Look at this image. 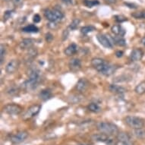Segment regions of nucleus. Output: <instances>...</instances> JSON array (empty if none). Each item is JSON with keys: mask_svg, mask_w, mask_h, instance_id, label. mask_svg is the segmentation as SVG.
<instances>
[{"mask_svg": "<svg viewBox=\"0 0 145 145\" xmlns=\"http://www.w3.org/2000/svg\"><path fill=\"white\" fill-rule=\"evenodd\" d=\"M28 137V133L26 131H22L14 134V135L12 136L11 138V141L13 144H20L23 142L24 140H26Z\"/></svg>", "mask_w": 145, "mask_h": 145, "instance_id": "1a4fd4ad", "label": "nucleus"}, {"mask_svg": "<svg viewBox=\"0 0 145 145\" xmlns=\"http://www.w3.org/2000/svg\"><path fill=\"white\" fill-rule=\"evenodd\" d=\"M143 56H144V52L140 48L134 49L131 51V55H130V58H131V61H133V62L140 61V60L142 59Z\"/></svg>", "mask_w": 145, "mask_h": 145, "instance_id": "ddd939ff", "label": "nucleus"}, {"mask_svg": "<svg viewBox=\"0 0 145 145\" xmlns=\"http://www.w3.org/2000/svg\"><path fill=\"white\" fill-rule=\"evenodd\" d=\"M19 67V61L17 59H12L8 62L5 66V71L8 74H13L18 70Z\"/></svg>", "mask_w": 145, "mask_h": 145, "instance_id": "9d476101", "label": "nucleus"}, {"mask_svg": "<svg viewBox=\"0 0 145 145\" xmlns=\"http://www.w3.org/2000/svg\"><path fill=\"white\" fill-rule=\"evenodd\" d=\"M62 1L65 4H66L68 5H72L73 4V0H62Z\"/></svg>", "mask_w": 145, "mask_h": 145, "instance_id": "c03bdc74", "label": "nucleus"}, {"mask_svg": "<svg viewBox=\"0 0 145 145\" xmlns=\"http://www.w3.org/2000/svg\"><path fill=\"white\" fill-rule=\"evenodd\" d=\"M125 5L126 6H128V7L131 8H136L138 7L137 5H135V4H131V3H125Z\"/></svg>", "mask_w": 145, "mask_h": 145, "instance_id": "79ce46f5", "label": "nucleus"}, {"mask_svg": "<svg viewBox=\"0 0 145 145\" xmlns=\"http://www.w3.org/2000/svg\"><path fill=\"white\" fill-rule=\"evenodd\" d=\"M28 80L33 85L37 87L40 81V71L37 69H32L29 72Z\"/></svg>", "mask_w": 145, "mask_h": 145, "instance_id": "0eeeda50", "label": "nucleus"}, {"mask_svg": "<svg viewBox=\"0 0 145 145\" xmlns=\"http://www.w3.org/2000/svg\"><path fill=\"white\" fill-rule=\"evenodd\" d=\"M111 31L115 35L119 36V37H124L126 33L125 29L121 25H119V24L113 25L112 27V28H111Z\"/></svg>", "mask_w": 145, "mask_h": 145, "instance_id": "f3484780", "label": "nucleus"}, {"mask_svg": "<svg viewBox=\"0 0 145 145\" xmlns=\"http://www.w3.org/2000/svg\"><path fill=\"white\" fill-rule=\"evenodd\" d=\"M18 89L15 87H9L6 90V93L10 96H14L17 95L18 93Z\"/></svg>", "mask_w": 145, "mask_h": 145, "instance_id": "473e14b6", "label": "nucleus"}, {"mask_svg": "<svg viewBox=\"0 0 145 145\" xmlns=\"http://www.w3.org/2000/svg\"><path fill=\"white\" fill-rule=\"evenodd\" d=\"M113 42L114 44L119 46H125L126 45V40L123 38V37H119V36L115 37H113Z\"/></svg>", "mask_w": 145, "mask_h": 145, "instance_id": "393cba45", "label": "nucleus"}, {"mask_svg": "<svg viewBox=\"0 0 145 145\" xmlns=\"http://www.w3.org/2000/svg\"><path fill=\"white\" fill-rule=\"evenodd\" d=\"M44 17L49 22H59L64 18V14L58 9H50L46 8L43 12Z\"/></svg>", "mask_w": 145, "mask_h": 145, "instance_id": "7ed1b4c3", "label": "nucleus"}, {"mask_svg": "<svg viewBox=\"0 0 145 145\" xmlns=\"http://www.w3.org/2000/svg\"><path fill=\"white\" fill-rule=\"evenodd\" d=\"M97 130L101 133L106 134L107 135H117L119 134V129L115 124L107 121H100L97 124Z\"/></svg>", "mask_w": 145, "mask_h": 145, "instance_id": "f257e3e1", "label": "nucleus"}, {"mask_svg": "<svg viewBox=\"0 0 145 145\" xmlns=\"http://www.w3.org/2000/svg\"><path fill=\"white\" fill-rule=\"evenodd\" d=\"M113 18H114L115 21L118 22V23H122V22L127 21V18H125L123 15H119V14H118V15H115Z\"/></svg>", "mask_w": 145, "mask_h": 145, "instance_id": "f704fd0d", "label": "nucleus"}, {"mask_svg": "<svg viewBox=\"0 0 145 145\" xmlns=\"http://www.w3.org/2000/svg\"><path fill=\"white\" fill-rule=\"evenodd\" d=\"M111 36L106 35V34H102L99 33L97 36V39L99 41V43L106 49H112L113 46V38L110 37Z\"/></svg>", "mask_w": 145, "mask_h": 145, "instance_id": "423d86ee", "label": "nucleus"}, {"mask_svg": "<svg viewBox=\"0 0 145 145\" xmlns=\"http://www.w3.org/2000/svg\"><path fill=\"white\" fill-rule=\"evenodd\" d=\"M28 52L27 53V59H34L37 55H38V51L37 50V48L32 47L31 49H29Z\"/></svg>", "mask_w": 145, "mask_h": 145, "instance_id": "4be33fe9", "label": "nucleus"}, {"mask_svg": "<svg viewBox=\"0 0 145 145\" xmlns=\"http://www.w3.org/2000/svg\"><path fill=\"white\" fill-rule=\"evenodd\" d=\"M116 57L118 58L121 57V56H123V52H122V51H117V52H116Z\"/></svg>", "mask_w": 145, "mask_h": 145, "instance_id": "a18cd8bd", "label": "nucleus"}, {"mask_svg": "<svg viewBox=\"0 0 145 145\" xmlns=\"http://www.w3.org/2000/svg\"><path fill=\"white\" fill-rule=\"evenodd\" d=\"M95 27L93 26H84L83 27H81V32L83 34H88V33H90V32H93V31H95Z\"/></svg>", "mask_w": 145, "mask_h": 145, "instance_id": "7c9ffc66", "label": "nucleus"}, {"mask_svg": "<svg viewBox=\"0 0 145 145\" xmlns=\"http://www.w3.org/2000/svg\"><path fill=\"white\" fill-rule=\"evenodd\" d=\"M89 86V82L86 78H81L79 79V81L77 82L75 88L78 91L79 93H83L85 92Z\"/></svg>", "mask_w": 145, "mask_h": 145, "instance_id": "f8f14e48", "label": "nucleus"}, {"mask_svg": "<svg viewBox=\"0 0 145 145\" xmlns=\"http://www.w3.org/2000/svg\"><path fill=\"white\" fill-rule=\"evenodd\" d=\"M88 110H90V112H99L101 110V108L97 103H91L88 106Z\"/></svg>", "mask_w": 145, "mask_h": 145, "instance_id": "bb28decb", "label": "nucleus"}, {"mask_svg": "<svg viewBox=\"0 0 145 145\" xmlns=\"http://www.w3.org/2000/svg\"><path fill=\"white\" fill-rule=\"evenodd\" d=\"M134 135L138 138H144L145 137V130L142 129H134Z\"/></svg>", "mask_w": 145, "mask_h": 145, "instance_id": "c85d7f7f", "label": "nucleus"}, {"mask_svg": "<svg viewBox=\"0 0 145 145\" xmlns=\"http://www.w3.org/2000/svg\"><path fill=\"white\" fill-rule=\"evenodd\" d=\"M81 23V20L79 19V18H74L72 22L70 23L69 26V28L71 31H74V30H76L78 27L79 24Z\"/></svg>", "mask_w": 145, "mask_h": 145, "instance_id": "cd10ccee", "label": "nucleus"}, {"mask_svg": "<svg viewBox=\"0 0 145 145\" xmlns=\"http://www.w3.org/2000/svg\"><path fill=\"white\" fill-rule=\"evenodd\" d=\"M117 69H118V67H117L116 65L109 64V63H108L106 66V68L104 69V70L101 72V74L106 77L111 76V75H112V74L116 72Z\"/></svg>", "mask_w": 145, "mask_h": 145, "instance_id": "dca6fc26", "label": "nucleus"}, {"mask_svg": "<svg viewBox=\"0 0 145 145\" xmlns=\"http://www.w3.org/2000/svg\"><path fill=\"white\" fill-rule=\"evenodd\" d=\"M117 140L121 141H131V137L125 132H119L117 135Z\"/></svg>", "mask_w": 145, "mask_h": 145, "instance_id": "b1692460", "label": "nucleus"}, {"mask_svg": "<svg viewBox=\"0 0 145 145\" xmlns=\"http://www.w3.org/2000/svg\"><path fill=\"white\" fill-rule=\"evenodd\" d=\"M53 39V36L52 34H51L50 33H47L46 34V40L47 42H51Z\"/></svg>", "mask_w": 145, "mask_h": 145, "instance_id": "58836bf2", "label": "nucleus"}, {"mask_svg": "<svg viewBox=\"0 0 145 145\" xmlns=\"http://www.w3.org/2000/svg\"><path fill=\"white\" fill-rule=\"evenodd\" d=\"M47 26L50 29H57L59 27V24H58V22H50L47 24Z\"/></svg>", "mask_w": 145, "mask_h": 145, "instance_id": "c9c22d12", "label": "nucleus"}, {"mask_svg": "<svg viewBox=\"0 0 145 145\" xmlns=\"http://www.w3.org/2000/svg\"><path fill=\"white\" fill-rule=\"evenodd\" d=\"M140 43H141V44H142L144 46H145V36L144 37H143L142 39L140 40Z\"/></svg>", "mask_w": 145, "mask_h": 145, "instance_id": "49530a36", "label": "nucleus"}, {"mask_svg": "<svg viewBox=\"0 0 145 145\" xmlns=\"http://www.w3.org/2000/svg\"><path fill=\"white\" fill-rule=\"evenodd\" d=\"M115 145H134L132 141H121V140H117V142Z\"/></svg>", "mask_w": 145, "mask_h": 145, "instance_id": "e433bc0d", "label": "nucleus"}, {"mask_svg": "<svg viewBox=\"0 0 145 145\" xmlns=\"http://www.w3.org/2000/svg\"><path fill=\"white\" fill-rule=\"evenodd\" d=\"M92 138H93V140L95 141H98V142H103L106 143L107 144H110V143L112 142V140L110 138V135H107L106 134L101 133L100 134H95L92 136Z\"/></svg>", "mask_w": 145, "mask_h": 145, "instance_id": "9b49d317", "label": "nucleus"}, {"mask_svg": "<svg viewBox=\"0 0 145 145\" xmlns=\"http://www.w3.org/2000/svg\"><path fill=\"white\" fill-rule=\"evenodd\" d=\"M35 41L34 40L31 38H26L23 39L21 42L19 43V47L22 50H29L31 48L33 47Z\"/></svg>", "mask_w": 145, "mask_h": 145, "instance_id": "2eb2a0df", "label": "nucleus"}, {"mask_svg": "<svg viewBox=\"0 0 145 145\" xmlns=\"http://www.w3.org/2000/svg\"><path fill=\"white\" fill-rule=\"evenodd\" d=\"M103 1L109 5H114L117 3V0H103Z\"/></svg>", "mask_w": 145, "mask_h": 145, "instance_id": "a19ab883", "label": "nucleus"}, {"mask_svg": "<svg viewBox=\"0 0 145 145\" xmlns=\"http://www.w3.org/2000/svg\"><path fill=\"white\" fill-rule=\"evenodd\" d=\"M108 64L105 60L101 58H93L91 59V65L99 72H102Z\"/></svg>", "mask_w": 145, "mask_h": 145, "instance_id": "6e6552de", "label": "nucleus"}, {"mask_svg": "<svg viewBox=\"0 0 145 145\" xmlns=\"http://www.w3.org/2000/svg\"><path fill=\"white\" fill-rule=\"evenodd\" d=\"M22 107L18 104L15 103H9L4 106L3 108V112L8 114L10 116H14V115H18L22 112Z\"/></svg>", "mask_w": 145, "mask_h": 145, "instance_id": "20e7f679", "label": "nucleus"}, {"mask_svg": "<svg viewBox=\"0 0 145 145\" xmlns=\"http://www.w3.org/2000/svg\"><path fill=\"white\" fill-rule=\"evenodd\" d=\"M78 50V47L75 43H71L65 48L64 52L67 56H74Z\"/></svg>", "mask_w": 145, "mask_h": 145, "instance_id": "a211bd4d", "label": "nucleus"}, {"mask_svg": "<svg viewBox=\"0 0 145 145\" xmlns=\"http://www.w3.org/2000/svg\"><path fill=\"white\" fill-rule=\"evenodd\" d=\"M3 2H9V1H12V0H3Z\"/></svg>", "mask_w": 145, "mask_h": 145, "instance_id": "de8ad7c7", "label": "nucleus"}, {"mask_svg": "<svg viewBox=\"0 0 145 145\" xmlns=\"http://www.w3.org/2000/svg\"><path fill=\"white\" fill-rule=\"evenodd\" d=\"M52 97V92L49 89H44V90H41L40 93H39V97H40V99L41 100H43V101H47L50 99H51Z\"/></svg>", "mask_w": 145, "mask_h": 145, "instance_id": "aec40b11", "label": "nucleus"}, {"mask_svg": "<svg viewBox=\"0 0 145 145\" xmlns=\"http://www.w3.org/2000/svg\"><path fill=\"white\" fill-rule=\"evenodd\" d=\"M22 31L25 33H37L39 31V28L33 24H30L23 27Z\"/></svg>", "mask_w": 145, "mask_h": 145, "instance_id": "5701e85b", "label": "nucleus"}, {"mask_svg": "<svg viewBox=\"0 0 145 145\" xmlns=\"http://www.w3.org/2000/svg\"><path fill=\"white\" fill-rule=\"evenodd\" d=\"M14 14V10H7L5 11V13H4V15H3V18H4V22H6L8 20L11 18Z\"/></svg>", "mask_w": 145, "mask_h": 145, "instance_id": "72a5a7b5", "label": "nucleus"}, {"mask_svg": "<svg viewBox=\"0 0 145 145\" xmlns=\"http://www.w3.org/2000/svg\"><path fill=\"white\" fill-rule=\"evenodd\" d=\"M40 20H41V18L38 14H35V15L33 16V22H35V23H39V22H40Z\"/></svg>", "mask_w": 145, "mask_h": 145, "instance_id": "ea45409f", "label": "nucleus"}, {"mask_svg": "<svg viewBox=\"0 0 145 145\" xmlns=\"http://www.w3.org/2000/svg\"><path fill=\"white\" fill-rule=\"evenodd\" d=\"M5 54H6V49H5V46L3 44H1V46H0V62H1V64H3V61L5 59Z\"/></svg>", "mask_w": 145, "mask_h": 145, "instance_id": "2f4dec72", "label": "nucleus"}, {"mask_svg": "<svg viewBox=\"0 0 145 145\" xmlns=\"http://www.w3.org/2000/svg\"><path fill=\"white\" fill-rule=\"evenodd\" d=\"M83 3L86 7L93 8L99 5L100 2L98 0H84Z\"/></svg>", "mask_w": 145, "mask_h": 145, "instance_id": "a878e982", "label": "nucleus"}, {"mask_svg": "<svg viewBox=\"0 0 145 145\" xmlns=\"http://www.w3.org/2000/svg\"><path fill=\"white\" fill-rule=\"evenodd\" d=\"M131 16L135 19H145V11L134 12L131 14Z\"/></svg>", "mask_w": 145, "mask_h": 145, "instance_id": "c756f323", "label": "nucleus"}, {"mask_svg": "<svg viewBox=\"0 0 145 145\" xmlns=\"http://www.w3.org/2000/svg\"><path fill=\"white\" fill-rule=\"evenodd\" d=\"M69 67L71 71H79L81 69V61L78 58H73L69 61Z\"/></svg>", "mask_w": 145, "mask_h": 145, "instance_id": "4468645a", "label": "nucleus"}, {"mask_svg": "<svg viewBox=\"0 0 145 145\" xmlns=\"http://www.w3.org/2000/svg\"><path fill=\"white\" fill-rule=\"evenodd\" d=\"M135 91L137 94L142 95L145 93V81H141L135 88Z\"/></svg>", "mask_w": 145, "mask_h": 145, "instance_id": "412c9836", "label": "nucleus"}, {"mask_svg": "<svg viewBox=\"0 0 145 145\" xmlns=\"http://www.w3.org/2000/svg\"><path fill=\"white\" fill-rule=\"evenodd\" d=\"M41 110V106L39 104H35L29 107L26 112H24V114L22 116V119L24 121L29 120V119H32L37 115L38 114Z\"/></svg>", "mask_w": 145, "mask_h": 145, "instance_id": "39448f33", "label": "nucleus"}, {"mask_svg": "<svg viewBox=\"0 0 145 145\" xmlns=\"http://www.w3.org/2000/svg\"><path fill=\"white\" fill-rule=\"evenodd\" d=\"M109 89L112 93H116V94H121V93H125L127 91L126 88L121 87V86L117 85V84H111L109 87Z\"/></svg>", "mask_w": 145, "mask_h": 145, "instance_id": "6ab92c4d", "label": "nucleus"}, {"mask_svg": "<svg viewBox=\"0 0 145 145\" xmlns=\"http://www.w3.org/2000/svg\"><path fill=\"white\" fill-rule=\"evenodd\" d=\"M69 35V31L68 30H65L62 33V40H65Z\"/></svg>", "mask_w": 145, "mask_h": 145, "instance_id": "4c0bfd02", "label": "nucleus"}, {"mask_svg": "<svg viewBox=\"0 0 145 145\" xmlns=\"http://www.w3.org/2000/svg\"><path fill=\"white\" fill-rule=\"evenodd\" d=\"M12 3H14L15 5H21L23 2V0H12Z\"/></svg>", "mask_w": 145, "mask_h": 145, "instance_id": "37998d69", "label": "nucleus"}, {"mask_svg": "<svg viewBox=\"0 0 145 145\" xmlns=\"http://www.w3.org/2000/svg\"><path fill=\"white\" fill-rule=\"evenodd\" d=\"M125 122L128 126L133 129H142L145 125V120L142 118L134 116H129L125 118Z\"/></svg>", "mask_w": 145, "mask_h": 145, "instance_id": "f03ea898", "label": "nucleus"}]
</instances>
